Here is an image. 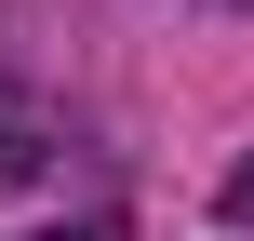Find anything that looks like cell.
<instances>
[{
  "label": "cell",
  "mask_w": 254,
  "mask_h": 241,
  "mask_svg": "<svg viewBox=\"0 0 254 241\" xmlns=\"http://www.w3.org/2000/svg\"><path fill=\"white\" fill-rule=\"evenodd\" d=\"M27 241H121V228H107V215H80V228H27Z\"/></svg>",
  "instance_id": "2"
},
{
  "label": "cell",
  "mask_w": 254,
  "mask_h": 241,
  "mask_svg": "<svg viewBox=\"0 0 254 241\" xmlns=\"http://www.w3.org/2000/svg\"><path fill=\"white\" fill-rule=\"evenodd\" d=\"M228 215H241V228H254V161H241V174H228Z\"/></svg>",
  "instance_id": "3"
},
{
  "label": "cell",
  "mask_w": 254,
  "mask_h": 241,
  "mask_svg": "<svg viewBox=\"0 0 254 241\" xmlns=\"http://www.w3.org/2000/svg\"><path fill=\"white\" fill-rule=\"evenodd\" d=\"M27 161H40V148H27V121H0V188H13Z\"/></svg>",
  "instance_id": "1"
}]
</instances>
